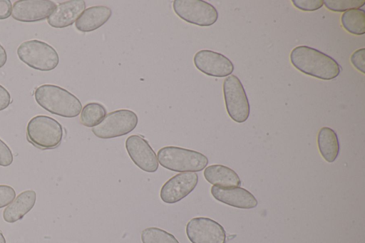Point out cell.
Instances as JSON below:
<instances>
[{"label": "cell", "instance_id": "cell-1", "mask_svg": "<svg viewBox=\"0 0 365 243\" xmlns=\"http://www.w3.org/2000/svg\"><path fill=\"white\" fill-rule=\"evenodd\" d=\"M292 64L304 74L322 80H332L340 73V66L332 57L318 49L299 46L292 49Z\"/></svg>", "mask_w": 365, "mask_h": 243}, {"label": "cell", "instance_id": "cell-2", "mask_svg": "<svg viewBox=\"0 0 365 243\" xmlns=\"http://www.w3.org/2000/svg\"><path fill=\"white\" fill-rule=\"evenodd\" d=\"M36 103L48 112L63 118H75L82 110L79 99L58 86L43 84L35 90Z\"/></svg>", "mask_w": 365, "mask_h": 243}, {"label": "cell", "instance_id": "cell-3", "mask_svg": "<svg viewBox=\"0 0 365 243\" xmlns=\"http://www.w3.org/2000/svg\"><path fill=\"white\" fill-rule=\"evenodd\" d=\"M157 157L162 167L178 172H200L208 164V158L202 153L177 146L160 148Z\"/></svg>", "mask_w": 365, "mask_h": 243}, {"label": "cell", "instance_id": "cell-4", "mask_svg": "<svg viewBox=\"0 0 365 243\" xmlns=\"http://www.w3.org/2000/svg\"><path fill=\"white\" fill-rule=\"evenodd\" d=\"M63 135L62 125L50 116H34L26 126L28 140L41 149L48 150L58 147L61 143Z\"/></svg>", "mask_w": 365, "mask_h": 243}, {"label": "cell", "instance_id": "cell-5", "mask_svg": "<svg viewBox=\"0 0 365 243\" xmlns=\"http://www.w3.org/2000/svg\"><path fill=\"white\" fill-rule=\"evenodd\" d=\"M16 53L23 63L41 71L53 70L59 63L56 49L48 43L38 40H29L21 43Z\"/></svg>", "mask_w": 365, "mask_h": 243}, {"label": "cell", "instance_id": "cell-6", "mask_svg": "<svg viewBox=\"0 0 365 243\" xmlns=\"http://www.w3.org/2000/svg\"><path fill=\"white\" fill-rule=\"evenodd\" d=\"M138 118L135 112L120 109L107 114L103 120L92 128L93 133L101 139H110L128 134L137 126Z\"/></svg>", "mask_w": 365, "mask_h": 243}, {"label": "cell", "instance_id": "cell-7", "mask_svg": "<svg viewBox=\"0 0 365 243\" xmlns=\"http://www.w3.org/2000/svg\"><path fill=\"white\" fill-rule=\"evenodd\" d=\"M225 107L229 116L235 122H245L250 112L249 100L240 80L235 75L227 76L222 85Z\"/></svg>", "mask_w": 365, "mask_h": 243}, {"label": "cell", "instance_id": "cell-8", "mask_svg": "<svg viewBox=\"0 0 365 243\" xmlns=\"http://www.w3.org/2000/svg\"><path fill=\"white\" fill-rule=\"evenodd\" d=\"M173 7L180 19L199 26H210L218 19L215 7L203 0H175Z\"/></svg>", "mask_w": 365, "mask_h": 243}, {"label": "cell", "instance_id": "cell-9", "mask_svg": "<svg viewBox=\"0 0 365 243\" xmlns=\"http://www.w3.org/2000/svg\"><path fill=\"white\" fill-rule=\"evenodd\" d=\"M185 231L192 243H226V232L223 227L208 217L191 219L186 224Z\"/></svg>", "mask_w": 365, "mask_h": 243}, {"label": "cell", "instance_id": "cell-10", "mask_svg": "<svg viewBox=\"0 0 365 243\" xmlns=\"http://www.w3.org/2000/svg\"><path fill=\"white\" fill-rule=\"evenodd\" d=\"M127 152L140 169L146 172H155L158 169L157 155L148 140L139 135H130L125 140Z\"/></svg>", "mask_w": 365, "mask_h": 243}, {"label": "cell", "instance_id": "cell-11", "mask_svg": "<svg viewBox=\"0 0 365 243\" xmlns=\"http://www.w3.org/2000/svg\"><path fill=\"white\" fill-rule=\"evenodd\" d=\"M193 62L200 71L212 77H227L234 71V65L227 57L208 49L197 51L194 56Z\"/></svg>", "mask_w": 365, "mask_h": 243}, {"label": "cell", "instance_id": "cell-12", "mask_svg": "<svg viewBox=\"0 0 365 243\" xmlns=\"http://www.w3.org/2000/svg\"><path fill=\"white\" fill-rule=\"evenodd\" d=\"M198 182L196 172H180L170 178L161 187L160 196L168 204L176 203L191 193Z\"/></svg>", "mask_w": 365, "mask_h": 243}, {"label": "cell", "instance_id": "cell-13", "mask_svg": "<svg viewBox=\"0 0 365 243\" xmlns=\"http://www.w3.org/2000/svg\"><path fill=\"white\" fill-rule=\"evenodd\" d=\"M56 4L50 0H19L12 6L11 16L21 22H34L48 19Z\"/></svg>", "mask_w": 365, "mask_h": 243}, {"label": "cell", "instance_id": "cell-14", "mask_svg": "<svg viewBox=\"0 0 365 243\" xmlns=\"http://www.w3.org/2000/svg\"><path fill=\"white\" fill-rule=\"evenodd\" d=\"M210 191L215 200L234 207L252 209L258 203L250 192L240 187L225 188L213 185Z\"/></svg>", "mask_w": 365, "mask_h": 243}, {"label": "cell", "instance_id": "cell-15", "mask_svg": "<svg viewBox=\"0 0 365 243\" xmlns=\"http://www.w3.org/2000/svg\"><path fill=\"white\" fill-rule=\"evenodd\" d=\"M86 9L83 0H69L56 5L47 19L48 24L53 28H66L71 26Z\"/></svg>", "mask_w": 365, "mask_h": 243}, {"label": "cell", "instance_id": "cell-16", "mask_svg": "<svg viewBox=\"0 0 365 243\" xmlns=\"http://www.w3.org/2000/svg\"><path fill=\"white\" fill-rule=\"evenodd\" d=\"M111 9L106 6H93L86 9L75 22L81 32H91L104 25L111 17Z\"/></svg>", "mask_w": 365, "mask_h": 243}, {"label": "cell", "instance_id": "cell-17", "mask_svg": "<svg viewBox=\"0 0 365 243\" xmlns=\"http://www.w3.org/2000/svg\"><path fill=\"white\" fill-rule=\"evenodd\" d=\"M36 193L34 190H25L17 197L3 211L4 220L14 223L21 219L35 205Z\"/></svg>", "mask_w": 365, "mask_h": 243}, {"label": "cell", "instance_id": "cell-18", "mask_svg": "<svg viewBox=\"0 0 365 243\" xmlns=\"http://www.w3.org/2000/svg\"><path fill=\"white\" fill-rule=\"evenodd\" d=\"M204 177L210 184L220 187H235L241 185L240 177L231 168L222 165L206 167Z\"/></svg>", "mask_w": 365, "mask_h": 243}, {"label": "cell", "instance_id": "cell-19", "mask_svg": "<svg viewBox=\"0 0 365 243\" xmlns=\"http://www.w3.org/2000/svg\"><path fill=\"white\" fill-rule=\"evenodd\" d=\"M317 144L323 158L328 162H333L339 152V142L335 131L329 128H322L317 135Z\"/></svg>", "mask_w": 365, "mask_h": 243}, {"label": "cell", "instance_id": "cell-20", "mask_svg": "<svg viewBox=\"0 0 365 243\" xmlns=\"http://www.w3.org/2000/svg\"><path fill=\"white\" fill-rule=\"evenodd\" d=\"M344 29L350 33L360 36L365 33V11L361 9H350L341 16Z\"/></svg>", "mask_w": 365, "mask_h": 243}, {"label": "cell", "instance_id": "cell-21", "mask_svg": "<svg viewBox=\"0 0 365 243\" xmlns=\"http://www.w3.org/2000/svg\"><path fill=\"white\" fill-rule=\"evenodd\" d=\"M106 113V109L102 104L88 103L81 110L80 121L86 127L93 128L103 120Z\"/></svg>", "mask_w": 365, "mask_h": 243}, {"label": "cell", "instance_id": "cell-22", "mask_svg": "<svg viewBox=\"0 0 365 243\" xmlns=\"http://www.w3.org/2000/svg\"><path fill=\"white\" fill-rule=\"evenodd\" d=\"M143 243H180L174 235L158 227H148L141 232Z\"/></svg>", "mask_w": 365, "mask_h": 243}, {"label": "cell", "instance_id": "cell-23", "mask_svg": "<svg viewBox=\"0 0 365 243\" xmlns=\"http://www.w3.org/2000/svg\"><path fill=\"white\" fill-rule=\"evenodd\" d=\"M365 0H325L324 4L330 11L345 12L350 9H360L364 6Z\"/></svg>", "mask_w": 365, "mask_h": 243}, {"label": "cell", "instance_id": "cell-24", "mask_svg": "<svg viewBox=\"0 0 365 243\" xmlns=\"http://www.w3.org/2000/svg\"><path fill=\"white\" fill-rule=\"evenodd\" d=\"M292 2L296 8L304 11L318 10L324 5L323 0H292Z\"/></svg>", "mask_w": 365, "mask_h": 243}, {"label": "cell", "instance_id": "cell-25", "mask_svg": "<svg viewBox=\"0 0 365 243\" xmlns=\"http://www.w3.org/2000/svg\"><path fill=\"white\" fill-rule=\"evenodd\" d=\"M16 197L14 189L6 185H0V209L8 206Z\"/></svg>", "mask_w": 365, "mask_h": 243}, {"label": "cell", "instance_id": "cell-26", "mask_svg": "<svg viewBox=\"0 0 365 243\" xmlns=\"http://www.w3.org/2000/svg\"><path fill=\"white\" fill-rule=\"evenodd\" d=\"M365 48H361L355 51L351 56L352 65L362 73H365Z\"/></svg>", "mask_w": 365, "mask_h": 243}, {"label": "cell", "instance_id": "cell-27", "mask_svg": "<svg viewBox=\"0 0 365 243\" xmlns=\"http://www.w3.org/2000/svg\"><path fill=\"white\" fill-rule=\"evenodd\" d=\"M13 154L9 147L0 139V165L9 166L13 162Z\"/></svg>", "mask_w": 365, "mask_h": 243}, {"label": "cell", "instance_id": "cell-28", "mask_svg": "<svg viewBox=\"0 0 365 243\" xmlns=\"http://www.w3.org/2000/svg\"><path fill=\"white\" fill-rule=\"evenodd\" d=\"M12 6L9 0H0V20L6 19L11 15Z\"/></svg>", "mask_w": 365, "mask_h": 243}, {"label": "cell", "instance_id": "cell-29", "mask_svg": "<svg viewBox=\"0 0 365 243\" xmlns=\"http://www.w3.org/2000/svg\"><path fill=\"white\" fill-rule=\"evenodd\" d=\"M11 103L9 92L0 85V111L5 110Z\"/></svg>", "mask_w": 365, "mask_h": 243}, {"label": "cell", "instance_id": "cell-30", "mask_svg": "<svg viewBox=\"0 0 365 243\" xmlns=\"http://www.w3.org/2000/svg\"><path fill=\"white\" fill-rule=\"evenodd\" d=\"M7 55L4 47L0 44V68L3 67L6 62Z\"/></svg>", "mask_w": 365, "mask_h": 243}, {"label": "cell", "instance_id": "cell-31", "mask_svg": "<svg viewBox=\"0 0 365 243\" xmlns=\"http://www.w3.org/2000/svg\"><path fill=\"white\" fill-rule=\"evenodd\" d=\"M0 243H6V239L4 237L3 234L0 232Z\"/></svg>", "mask_w": 365, "mask_h": 243}]
</instances>
